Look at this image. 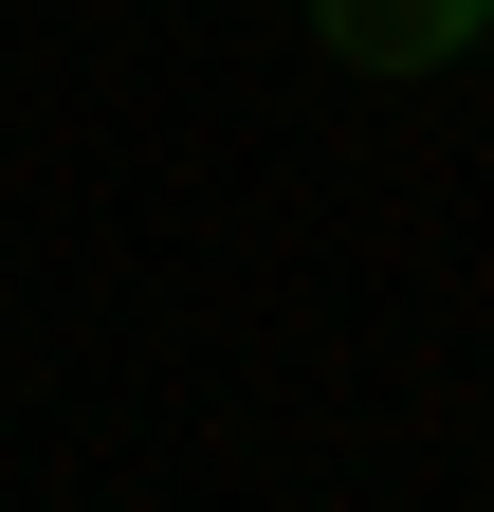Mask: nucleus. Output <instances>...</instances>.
I'll list each match as a JSON object with an SVG mask.
<instances>
[{
  "label": "nucleus",
  "mask_w": 494,
  "mask_h": 512,
  "mask_svg": "<svg viewBox=\"0 0 494 512\" xmlns=\"http://www.w3.org/2000/svg\"><path fill=\"white\" fill-rule=\"evenodd\" d=\"M312 37L348 55V74H458V55L494 37V0H312Z\"/></svg>",
  "instance_id": "nucleus-1"
}]
</instances>
